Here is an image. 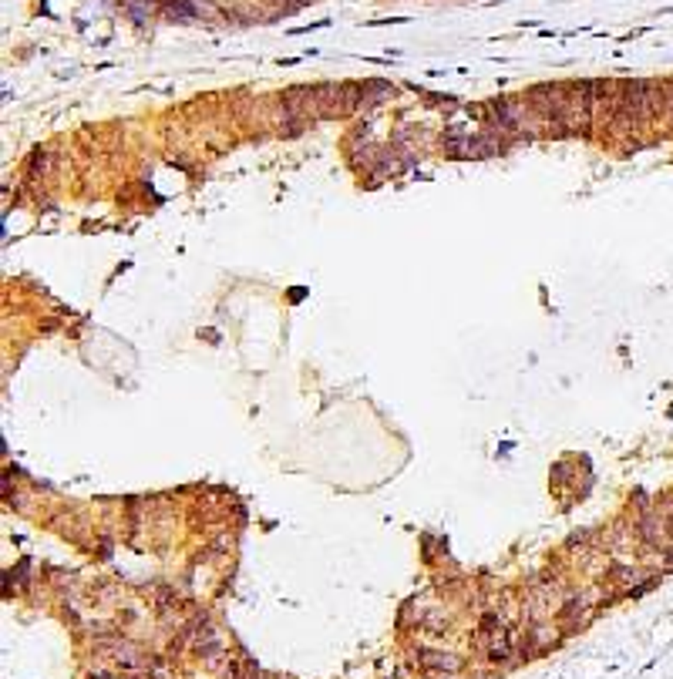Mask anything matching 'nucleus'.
<instances>
[{
	"label": "nucleus",
	"instance_id": "1",
	"mask_svg": "<svg viewBox=\"0 0 673 679\" xmlns=\"http://www.w3.org/2000/svg\"><path fill=\"white\" fill-rule=\"evenodd\" d=\"M424 659H431L428 666H438V669H458V662L451 656H438V652H424Z\"/></svg>",
	"mask_w": 673,
	"mask_h": 679
}]
</instances>
